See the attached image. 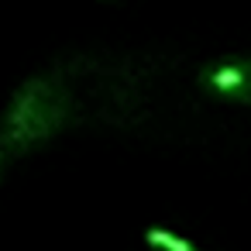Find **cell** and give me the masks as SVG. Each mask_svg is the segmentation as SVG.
Returning a JSON list of instances; mask_svg holds the SVG:
<instances>
[{"label":"cell","instance_id":"1","mask_svg":"<svg viewBox=\"0 0 251 251\" xmlns=\"http://www.w3.org/2000/svg\"><path fill=\"white\" fill-rule=\"evenodd\" d=\"M203 83L217 93H227V97H241L251 90V62H224L217 69H210L203 76Z\"/></svg>","mask_w":251,"mask_h":251},{"label":"cell","instance_id":"2","mask_svg":"<svg viewBox=\"0 0 251 251\" xmlns=\"http://www.w3.org/2000/svg\"><path fill=\"white\" fill-rule=\"evenodd\" d=\"M145 237H148V244H158V248H165V251H193L189 241H182V237H176V234H169V230H162V227H151Z\"/></svg>","mask_w":251,"mask_h":251}]
</instances>
